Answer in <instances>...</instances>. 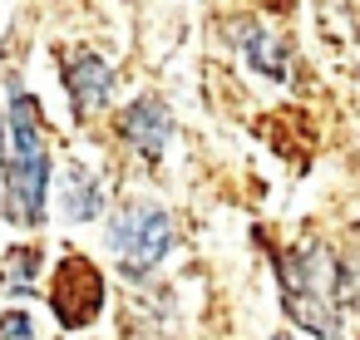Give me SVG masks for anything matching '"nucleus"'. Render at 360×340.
Instances as JSON below:
<instances>
[{"label": "nucleus", "mask_w": 360, "mask_h": 340, "mask_svg": "<svg viewBox=\"0 0 360 340\" xmlns=\"http://www.w3.org/2000/svg\"><path fill=\"white\" fill-rule=\"evenodd\" d=\"M0 340H35L30 315L25 310H6V315H0Z\"/></svg>", "instance_id": "obj_11"}, {"label": "nucleus", "mask_w": 360, "mask_h": 340, "mask_svg": "<svg viewBox=\"0 0 360 340\" xmlns=\"http://www.w3.org/2000/svg\"><path fill=\"white\" fill-rule=\"evenodd\" d=\"M45 178H50V148L40 133V104L25 89H15L11 94V163H6V188H11L6 212L15 222L45 217Z\"/></svg>", "instance_id": "obj_1"}, {"label": "nucleus", "mask_w": 360, "mask_h": 340, "mask_svg": "<svg viewBox=\"0 0 360 340\" xmlns=\"http://www.w3.org/2000/svg\"><path fill=\"white\" fill-rule=\"evenodd\" d=\"M50 306L65 325H89L104 306V276L94 271L89 256H65L55 266V281H50Z\"/></svg>", "instance_id": "obj_3"}, {"label": "nucleus", "mask_w": 360, "mask_h": 340, "mask_svg": "<svg viewBox=\"0 0 360 340\" xmlns=\"http://www.w3.org/2000/svg\"><path fill=\"white\" fill-rule=\"evenodd\" d=\"M35 251H11V261H6V276H11V286L15 291H30L35 286Z\"/></svg>", "instance_id": "obj_10"}, {"label": "nucleus", "mask_w": 360, "mask_h": 340, "mask_svg": "<svg viewBox=\"0 0 360 340\" xmlns=\"http://www.w3.org/2000/svg\"><path fill=\"white\" fill-rule=\"evenodd\" d=\"M266 11H291V0H262Z\"/></svg>", "instance_id": "obj_12"}, {"label": "nucleus", "mask_w": 360, "mask_h": 340, "mask_svg": "<svg viewBox=\"0 0 360 340\" xmlns=\"http://www.w3.org/2000/svg\"><path fill=\"white\" fill-rule=\"evenodd\" d=\"M173 227H168V217L163 212H153V207H129L119 222H114V251H119V261H124V271L129 276H143L153 261H163V251H168V237Z\"/></svg>", "instance_id": "obj_4"}, {"label": "nucleus", "mask_w": 360, "mask_h": 340, "mask_svg": "<svg viewBox=\"0 0 360 340\" xmlns=\"http://www.w3.org/2000/svg\"><path fill=\"white\" fill-rule=\"evenodd\" d=\"M262 133H266V143L281 153V158H291L296 168L316 153V124L301 114V109H281V114H266V124H262Z\"/></svg>", "instance_id": "obj_6"}, {"label": "nucleus", "mask_w": 360, "mask_h": 340, "mask_svg": "<svg viewBox=\"0 0 360 340\" xmlns=\"http://www.w3.org/2000/svg\"><path fill=\"white\" fill-rule=\"evenodd\" d=\"M65 212H70L75 222L99 212V183H94L84 168H70V178H65Z\"/></svg>", "instance_id": "obj_9"}, {"label": "nucleus", "mask_w": 360, "mask_h": 340, "mask_svg": "<svg viewBox=\"0 0 360 340\" xmlns=\"http://www.w3.org/2000/svg\"><path fill=\"white\" fill-rule=\"evenodd\" d=\"M242 50H247V60L262 70V74H271V79H281L286 74V50L271 40V35H262V30H242Z\"/></svg>", "instance_id": "obj_8"}, {"label": "nucleus", "mask_w": 360, "mask_h": 340, "mask_svg": "<svg viewBox=\"0 0 360 340\" xmlns=\"http://www.w3.org/2000/svg\"><path fill=\"white\" fill-rule=\"evenodd\" d=\"M124 138L143 153V158H158L163 153V143H168V133H173V124H168V109H163V99H139V104H129V114H124Z\"/></svg>", "instance_id": "obj_5"}, {"label": "nucleus", "mask_w": 360, "mask_h": 340, "mask_svg": "<svg viewBox=\"0 0 360 340\" xmlns=\"http://www.w3.org/2000/svg\"><path fill=\"white\" fill-rule=\"evenodd\" d=\"M65 84H70V94H75V109H79V114H84V109H99L104 94H109V65H104L99 55L79 50V55L65 60Z\"/></svg>", "instance_id": "obj_7"}, {"label": "nucleus", "mask_w": 360, "mask_h": 340, "mask_svg": "<svg viewBox=\"0 0 360 340\" xmlns=\"http://www.w3.org/2000/svg\"><path fill=\"white\" fill-rule=\"evenodd\" d=\"M276 271H281V301L286 310L316 330L321 340H335L340 325H335V266L326 251H281L276 256Z\"/></svg>", "instance_id": "obj_2"}]
</instances>
